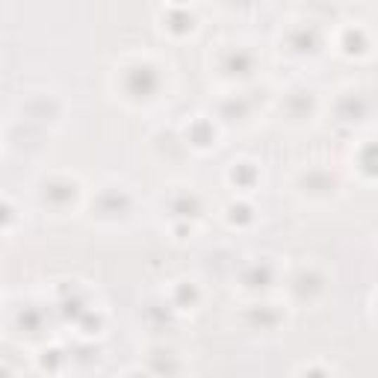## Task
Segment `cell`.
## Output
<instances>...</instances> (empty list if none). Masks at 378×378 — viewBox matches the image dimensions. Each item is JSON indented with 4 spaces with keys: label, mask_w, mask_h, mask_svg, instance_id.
<instances>
[{
    "label": "cell",
    "mask_w": 378,
    "mask_h": 378,
    "mask_svg": "<svg viewBox=\"0 0 378 378\" xmlns=\"http://www.w3.org/2000/svg\"><path fill=\"white\" fill-rule=\"evenodd\" d=\"M165 27H169L172 33L184 36V33H189V30L195 27V18H192V12L187 6H177V9H172L169 15H165Z\"/></svg>",
    "instance_id": "6"
},
{
    "label": "cell",
    "mask_w": 378,
    "mask_h": 378,
    "mask_svg": "<svg viewBox=\"0 0 378 378\" xmlns=\"http://www.w3.org/2000/svg\"><path fill=\"white\" fill-rule=\"evenodd\" d=\"M231 180L239 187V189H248V187H254V180H257V169L251 163H239L237 169L231 172Z\"/></svg>",
    "instance_id": "11"
},
{
    "label": "cell",
    "mask_w": 378,
    "mask_h": 378,
    "mask_svg": "<svg viewBox=\"0 0 378 378\" xmlns=\"http://www.w3.org/2000/svg\"><path fill=\"white\" fill-rule=\"evenodd\" d=\"M175 4H177V6H187V4H189V0H175Z\"/></svg>",
    "instance_id": "19"
},
{
    "label": "cell",
    "mask_w": 378,
    "mask_h": 378,
    "mask_svg": "<svg viewBox=\"0 0 378 378\" xmlns=\"http://www.w3.org/2000/svg\"><path fill=\"white\" fill-rule=\"evenodd\" d=\"M320 39H316V30H308V27H298L296 33H290V48L296 53H313Z\"/></svg>",
    "instance_id": "7"
},
{
    "label": "cell",
    "mask_w": 378,
    "mask_h": 378,
    "mask_svg": "<svg viewBox=\"0 0 378 378\" xmlns=\"http://www.w3.org/2000/svg\"><path fill=\"white\" fill-rule=\"evenodd\" d=\"M187 136H189V142L199 145V148H210V145L216 142V130H213V125H210L207 118H199V122H192L189 130H187Z\"/></svg>",
    "instance_id": "5"
},
{
    "label": "cell",
    "mask_w": 378,
    "mask_h": 378,
    "mask_svg": "<svg viewBox=\"0 0 378 378\" xmlns=\"http://www.w3.org/2000/svg\"><path fill=\"white\" fill-rule=\"evenodd\" d=\"M12 219H15V210H12L6 201H0V228H6Z\"/></svg>",
    "instance_id": "16"
},
{
    "label": "cell",
    "mask_w": 378,
    "mask_h": 378,
    "mask_svg": "<svg viewBox=\"0 0 378 378\" xmlns=\"http://www.w3.org/2000/svg\"><path fill=\"white\" fill-rule=\"evenodd\" d=\"M269 281H272V266H269V263L254 266L248 275H246V284H248V286H269Z\"/></svg>",
    "instance_id": "14"
},
{
    "label": "cell",
    "mask_w": 378,
    "mask_h": 378,
    "mask_svg": "<svg viewBox=\"0 0 378 378\" xmlns=\"http://www.w3.org/2000/svg\"><path fill=\"white\" fill-rule=\"evenodd\" d=\"M364 172L372 175V145H367V151H364Z\"/></svg>",
    "instance_id": "17"
},
{
    "label": "cell",
    "mask_w": 378,
    "mask_h": 378,
    "mask_svg": "<svg viewBox=\"0 0 378 378\" xmlns=\"http://www.w3.org/2000/svg\"><path fill=\"white\" fill-rule=\"evenodd\" d=\"M248 320L254 322V328H260V331H269V328H275V325L281 322V313H278L275 308L263 305V308H254V310L248 313Z\"/></svg>",
    "instance_id": "8"
},
{
    "label": "cell",
    "mask_w": 378,
    "mask_h": 378,
    "mask_svg": "<svg viewBox=\"0 0 378 378\" xmlns=\"http://www.w3.org/2000/svg\"><path fill=\"white\" fill-rule=\"evenodd\" d=\"M343 48H346V53H364V51H367V36H364V30H346Z\"/></svg>",
    "instance_id": "12"
},
{
    "label": "cell",
    "mask_w": 378,
    "mask_h": 378,
    "mask_svg": "<svg viewBox=\"0 0 378 378\" xmlns=\"http://www.w3.org/2000/svg\"><path fill=\"white\" fill-rule=\"evenodd\" d=\"M293 293L301 298V301H310L316 293H322V278L316 272H301L293 281Z\"/></svg>",
    "instance_id": "4"
},
{
    "label": "cell",
    "mask_w": 378,
    "mask_h": 378,
    "mask_svg": "<svg viewBox=\"0 0 378 378\" xmlns=\"http://www.w3.org/2000/svg\"><path fill=\"white\" fill-rule=\"evenodd\" d=\"M125 92L133 101H148L160 92L163 77H160V68L151 65V63H136L130 68H125V77H122Z\"/></svg>",
    "instance_id": "1"
},
{
    "label": "cell",
    "mask_w": 378,
    "mask_h": 378,
    "mask_svg": "<svg viewBox=\"0 0 378 378\" xmlns=\"http://www.w3.org/2000/svg\"><path fill=\"white\" fill-rule=\"evenodd\" d=\"M18 325H21V331H27V334H39V331L44 328V316L36 308H24L18 313Z\"/></svg>",
    "instance_id": "10"
},
{
    "label": "cell",
    "mask_w": 378,
    "mask_h": 378,
    "mask_svg": "<svg viewBox=\"0 0 378 378\" xmlns=\"http://www.w3.org/2000/svg\"><path fill=\"white\" fill-rule=\"evenodd\" d=\"M231 6H251V4H257V0H228Z\"/></svg>",
    "instance_id": "18"
},
{
    "label": "cell",
    "mask_w": 378,
    "mask_h": 378,
    "mask_svg": "<svg viewBox=\"0 0 378 378\" xmlns=\"http://www.w3.org/2000/svg\"><path fill=\"white\" fill-rule=\"evenodd\" d=\"M74 195H77V184H74V180H65V177H56L44 187V201L53 204V207H68L74 201Z\"/></svg>",
    "instance_id": "3"
},
{
    "label": "cell",
    "mask_w": 378,
    "mask_h": 378,
    "mask_svg": "<svg viewBox=\"0 0 378 378\" xmlns=\"http://www.w3.org/2000/svg\"><path fill=\"white\" fill-rule=\"evenodd\" d=\"M222 71L228 74V77H251L254 74V56L248 53V51H243V48H234V51H228L222 56Z\"/></svg>",
    "instance_id": "2"
},
{
    "label": "cell",
    "mask_w": 378,
    "mask_h": 378,
    "mask_svg": "<svg viewBox=\"0 0 378 378\" xmlns=\"http://www.w3.org/2000/svg\"><path fill=\"white\" fill-rule=\"evenodd\" d=\"M172 210L184 219H195L201 213V201H199V195H180V199L172 201Z\"/></svg>",
    "instance_id": "9"
},
{
    "label": "cell",
    "mask_w": 378,
    "mask_h": 378,
    "mask_svg": "<svg viewBox=\"0 0 378 378\" xmlns=\"http://www.w3.org/2000/svg\"><path fill=\"white\" fill-rule=\"evenodd\" d=\"M228 213H231V222H239V225H246V222L254 219V213H251L248 204H231Z\"/></svg>",
    "instance_id": "15"
},
{
    "label": "cell",
    "mask_w": 378,
    "mask_h": 378,
    "mask_svg": "<svg viewBox=\"0 0 378 378\" xmlns=\"http://www.w3.org/2000/svg\"><path fill=\"white\" fill-rule=\"evenodd\" d=\"M195 301H199V290H195L192 284H177V290H175V305H177V308H192Z\"/></svg>",
    "instance_id": "13"
}]
</instances>
